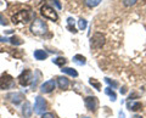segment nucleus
I'll list each match as a JSON object with an SVG mask.
<instances>
[{"mask_svg":"<svg viewBox=\"0 0 146 118\" xmlns=\"http://www.w3.org/2000/svg\"><path fill=\"white\" fill-rule=\"evenodd\" d=\"M89 83L93 85V87H95V89H96V90H100V89H101V84H100L96 79H90V80H89Z\"/></svg>","mask_w":146,"mask_h":118,"instance_id":"obj_22","label":"nucleus"},{"mask_svg":"<svg viewBox=\"0 0 146 118\" xmlns=\"http://www.w3.org/2000/svg\"><path fill=\"white\" fill-rule=\"evenodd\" d=\"M31 32L34 35H44L48 32V26L42 20H35L31 25Z\"/></svg>","mask_w":146,"mask_h":118,"instance_id":"obj_1","label":"nucleus"},{"mask_svg":"<svg viewBox=\"0 0 146 118\" xmlns=\"http://www.w3.org/2000/svg\"><path fill=\"white\" fill-rule=\"evenodd\" d=\"M55 88H56V83H55L54 80H48L40 85V91L43 94H49V93H51Z\"/></svg>","mask_w":146,"mask_h":118,"instance_id":"obj_10","label":"nucleus"},{"mask_svg":"<svg viewBox=\"0 0 146 118\" xmlns=\"http://www.w3.org/2000/svg\"><path fill=\"white\" fill-rule=\"evenodd\" d=\"M6 99H9V101H11L12 103H15V105H18L20 102L23 101L25 99V95L20 93V91H15V93H9L6 95Z\"/></svg>","mask_w":146,"mask_h":118,"instance_id":"obj_9","label":"nucleus"},{"mask_svg":"<svg viewBox=\"0 0 146 118\" xmlns=\"http://www.w3.org/2000/svg\"><path fill=\"white\" fill-rule=\"evenodd\" d=\"M125 93H127V89L125 88H122L121 89V94H125Z\"/></svg>","mask_w":146,"mask_h":118,"instance_id":"obj_28","label":"nucleus"},{"mask_svg":"<svg viewBox=\"0 0 146 118\" xmlns=\"http://www.w3.org/2000/svg\"><path fill=\"white\" fill-rule=\"evenodd\" d=\"M32 79H33L32 78V72L29 70H25L20 74V77H18V83H20L22 87H27V85L31 84Z\"/></svg>","mask_w":146,"mask_h":118,"instance_id":"obj_6","label":"nucleus"},{"mask_svg":"<svg viewBox=\"0 0 146 118\" xmlns=\"http://www.w3.org/2000/svg\"><path fill=\"white\" fill-rule=\"evenodd\" d=\"M86 25H88V23H86V21H85L84 19H80V20L78 21V26H79V29H82V30H83V29H85V28H86Z\"/></svg>","mask_w":146,"mask_h":118,"instance_id":"obj_23","label":"nucleus"},{"mask_svg":"<svg viewBox=\"0 0 146 118\" xmlns=\"http://www.w3.org/2000/svg\"><path fill=\"white\" fill-rule=\"evenodd\" d=\"M119 117H121V118H124V113L121 112V113H119Z\"/></svg>","mask_w":146,"mask_h":118,"instance_id":"obj_29","label":"nucleus"},{"mask_svg":"<svg viewBox=\"0 0 146 118\" xmlns=\"http://www.w3.org/2000/svg\"><path fill=\"white\" fill-rule=\"evenodd\" d=\"M63 73H66L68 76H72V77H78V72H77L76 70H73V68H70V67H62V70H61Z\"/></svg>","mask_w":146,"mask_h":118,"instance_id":"obj_16","label":"nucleus"},{"mask_svg":"<svg viewBox=\"0 0 146 118\" xmlns=\"http://www.w3.org/2000/svg\"><path fill=\"white\" fill-rule=\"evenodd\" d=\"M31 21V13L28 11H18L16 15L12 16V22L13 23H27V22Z\"/></svg>","mask_w":146,"mask_h":118,"instance_id":"obj_2","label":"nucleus"},{"mask_svg":"<svg viewBox=\"0 0 146 118\" xmlns=\"http://www.w3.org/2000/svg\"><path fill=\"white\" fill-rule=\"evenodd\" d=\"M136 1H138V0H123V3H124L125 6H133Z\"/></svg>","mask_w":146,"mask_h":118,"instance_id":"obj_25","label":"nucleus"},{"mask_svg":"<svg viewBox=\"0 0 146 118\" xmlns=\"http://www.w3.org/2000/svg\"><path fill=\"white\" fill-rule=\"evenodd\" d=\"M82 118H89V117H82Z\"/></svg>","mask_w":146,"mask_h":118,"instance_id":"obj_31","label":"nucleus"},{"mask_svg":"<svg viewBox=\"0 0 146 118\" xmlns=\"http://www.w3.org/2000/svg\"><path fill=\"white\" fill-rule=\"evenodd\" d=\"M131 118H143V117H141V116H138V115H136V116H134V117H131Z\"/></svg>","mask_w":146,"mask_h":118,"instance_id":"obj_30","label":"nucleus"},{"mask_svg":"<svg viewBox=\"0 0 146 118\" xmlns=\"http://www.w3.org/2000/svg\"><path fill=\"white\" fill-rule=\"evenodd\" d=\"M105 94H107L108 96H110V99L112 100V101H116L117 95H116V93L113 91V90H112L111 88H106V89H105Z\"/></svg>","mask_w":146,"mask_h":118,"instance_id":"obj_19","label":"nucleus"},{"mask_svg":"<svg viewBox=\"0 0 146 118\" xmlns=\"http://www.w3.org/2000/svg\"><path fill=\"white\" fill-rule=\"evenodd\" d=\"M73 62L77 63L78 66H83V65H85L86 58L83 55H76L74 57H73Z\"/></svg>","mask_w":146,"mask_h":118,"instance_id":"obj_15","label":"nucleus"},{"mask_svg":"<svg viewBox=\"0 0 146 118\" xmlns=\"http://www.w3.org/2000/svg\"><path fill=\"white\" fill-rule=\"evenodd\" d=\"M57 84H58V87H60V89L66 90L70 87V80H68L66 77H57Z\"/></svg>","mask_w":146,"mask_h":118,"instance_id":"obj_13","label":"nucleus"},{"mask_svg":"<svg viewBox=\"0 0 146 118\" xmlns=\"http://www.w3.org/2000/svg\"><path fill=\"white\" fill-rule=\"evenodd\" d=\"M105 82H106L107 84H110V85H112L113 88H117L118 87V83L117 82H115V80H111L110 78H105Z\"/></svg>","mask_w":146,"mask_h":118,"instance_id":"obj_24","label":"nucleus"},{"mask_svg":"<svg viewBox=\"0 0 146 118\" xmlns=\"http://www.w3.org/2000/svg\"><path fill=\"white\" fill-rule=\"evenodd\" d=\"M42 118H55V116L52 115V113H43Z\"/></svg>","mask_w":146,"mask_h":118,"instance_id":"obj_26","label":"nucleus"},{"mask_svg":"<svg viewBox=\"0 0 146 118\" xmlns=\"http://www.w3.org/2000/svg\"><path fill=\"white\" fill-rule=\"evenodd\" d=\"M127 106H128V110H130V111H139L141 110V107H143V105H141V102L139 101H134V100H129L127 103Z\"/></svg>","mask_w":146,"mask_h":118,"instance_id":"obj_12","label":"nucleus"},{"mask_svg":"<svg viewBox=\"0 0 146 118\" xmlns=\"http://www.w3.org/2000/svg\"><path fill=\"white\" fill-rule=\"evenodd\" d=\"M34 57L36 58V60H39V61H43L45 60V58L48 57V54L44 51V50H35L34 51Z\"/></svg>","mask_w":146,"mask_h":118,"instance_id":"obj_14","label":"nucleus"},{"mask_svg":"<svg viewBox=\"0 0 146 118\" xmlns=\"http://www.w3.org/2000/svg\"><path fill=\"white\" fill-rule=\"evenodd\" d=\"M67 22H68V29H70L71 32H73V33H76L77 30L74 29V20L71 19V17H70V19L67 20Z\"/></svg>","mask_w":146,"mask_h":118,"instance_id":"obj_21","label":"nucleus"},{"mask_svg":"<svg viewBox=\"0 0 146 118\" xmlns=\"http://www.w3.org/2000/svg\"><path fill=\"white\" fill-rule=\"evenodd\" d=\"M40 13L45 17V19H48V20H51V21H56L58 19V16H57V13L55 12V10L52 7H50L49 5H44L42 6V9H40Z\"/></svg>","mask_w":146,"mask_h":118,"instance_id":"obj_5","label":"nucleus"},{"mask_svg":"<svg viewBox=\"0 0 146 118\" xmlns=\"http://www.w3.org/2000/svg\"><path fill=\"white\" fill-rule=\"evenodd\" d=\"M52 62L55 63V65H57L60 67H63L67 63V60L65 57H57V58H55V60H52Z\"/></svg>","mask_w":146,"mask_h":118,"instance_id":"obj_17","label":"nucleus"},{"mask_svg":"<svg viewBox=\"0 0 146 118\" xmlns=\"http://www.w3.org/2000/svg\"><path fill=\"white\" fill-rule=\"evenodd\" d=\"M105 44V37L102 33H95L93 37L90 38V46L94 48V49H100L102 48Z\"/></svg>","mask_w":146,"mask_h":118,"instance_id":"obj_3","label":"nucleus"},{"mask_svg":"<svg viewBox=\"0 0 146 118\" xmlns=\"http://www.w3.org/2000/svg\"><path fill=\"white\" fill-rule=\"evenodd\" d=\"M9 42H10L11 44H13V45H21L22 43H23V42H22V40H21L20 38H18V37H15V35H13L12 38L9 39Z\"/></svg>","mask_w":146,"mask_h":118,"instance_id":"obj_20","label":"nucleus"},{"mask_svg":"<svg viewBox=\"0 0 146 118\" xmlns=\"http://www.w3.org/2000/svg\"><path fill=\"white\" fill-rule=\"evenodd\" d=\"M22 113H23L25 118H29L32 116V113H33V110H32V105L29 101H26L23 103V106H22Z\"/></svg>","mask_w":146,"mask_h":118,"instance_id":"obj_11","label":"nucleus"},{"mask_svg":"<svg viewBox=\"0 0 146 118\" xmlns=\"http://www.w3.org/2000/svg\"><path fill=\"white\" fill-rule=\"evenodd\" d=\"M84 103H85V107L88 108L89 111H91V112H95V111L98 110V107H99V101H98V99L95 97V96H88V97H85Z\"/></svg>","mask_w":146,"mask_h":118,"instance_id":"obj_8","label":"nucleus"},{"mask_svg":"<svg viewBox=\"0 0 146 118\" xmlns=\"http://www.w3.org/2000/svg\"><path fill=\"white\" fill-rule=\"evenodd\" d=\"M15 87V80L10 74H3L0 78V89L5 90V89H11Z\"/></svg>","mask_w":146,"mask_h":118,"instance_id":"obj_4","label":"nucleus"},{"mask_svg":"<svg viewBox=\"0 0 146 118\" xmlns=\"http://www.w3.org/2000/svg\"><path fill=\"white\" fill-rule=\"evenodd\" d=\"M0 42H9V39L5 37V38H4V37H0Z\"/></svg>","mask_w":146,"mask_h":118,"instance_id":"obj_27","label":"nucleus"},{"mask_svg":"<svg viewBox=\"0 0 146 118\" xmlns=\"http://www.w3.org/2000/svg\"><path fill=\"white\" fill-rule=\"evenodd\" d=\"M45 110H46V101H45L42 96H38L35 100L34 112L36 113V115H43Z\"/></svg>","mask_w":146,"mask_h":118,"instance_id":"obj_7","label":"nucleus"},{"mask_svg":"<svg viewBox=\"0 0 146 118\" xmlns=\"http://www.w3.org/2000/svg\"><path fill=\"white\" fill-rule=\"evenodd\" d=\"M101 3V0H84V4L89 7H95Z\"/></svg>","mask_w":146,"mask_h":118,"instance_id":"obj_18","label":"nucleus"}]
</instances>
